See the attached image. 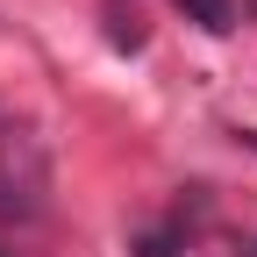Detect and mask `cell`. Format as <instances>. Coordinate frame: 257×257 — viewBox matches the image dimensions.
Here are the masks:
<instances>
[{"instance_id":"cell-1","label":"cell","mask_w":257,"mask_h":257,"mask_svg":"<svg viewBox=\"0 0 257 257\" xmlns=\"http://www.w3.org/2000/svg\"><path fill=\"white\" fill-rule=\"evenodd\" d=\"M172 8H186V22H200L207 36H229L236 29V0H172Z\"/></svg>"},{"instance_id":"cell-2","label":"cell","mask_w":257,"mask_h":257,"mask_svg":"<svg viewBox=\"0 0 257 257\" xmlns=\"http://www.w3.org/2000/svg\"><path fill=\"white\" fill-rule=\"evenodd\" d=\"M243 143H250V150H257V128H243Z\"/></svg>"}]
</instances>
